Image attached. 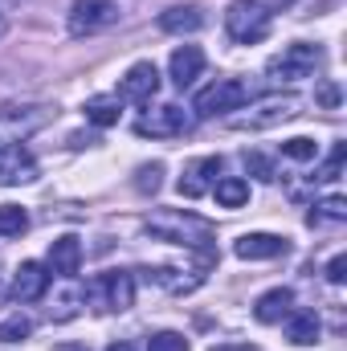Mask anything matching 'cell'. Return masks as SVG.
<instances>
[{
	"label": "cell",
	"instance_id": "1",
	"mask_svg": "<svg viewBox=\"0 0 347 351\" xmlns=\"http://www.w3.org/2000/svg\"><path fill=\"white\" fill-rule=\"evenodd\" d=\"M143 233L152 241H164V245H184V250H196V254H213V225L188 208H156L147 221H143Z\"/></svg>",
	"mask_w": 347,
	"mask_h": 351
},
{
	"label": "cell",
	"instance_id": "2",
	"mask_svg": "<svg viewBox=\"0 0 347 351\" xmlns=\"http://www.w3.org/2000/svg\"><path fill=\"white\" fill-rule=\"evenodd\" d=\"M294 114H298L294 94H265V98H254V102L237 106L233 114H225V123L233 131H265V127H278V123H286Z\"/></svg>",
	"mask_w": 347,
	"mask_h": 351
},
{
	"label": "cell",
	"instance_id": "3",
	"mask_svg": "<svg viewBox=\"0 0 347 351\" xmlns=\"http://www.w3.org/2000/svg\"><path fill=\"white\" fill-rule=\"evenodd\" d=\"M53 119H58V106H45V102L0 110V152H4V147H21L29 135H37V131L49 127Z\"/></svg>",
	"mask_w": 347,
	"mask_h": 351
},
{
	"label": "cell",
	"instance_id": "4",
	"mask_svg": "<svg viewBox=\"0 0 347 351\" xmlns=\"http://www.w3.org/2000/svg\"><path fill=\"white\" fill-rule=\"evenodd\" d=\"M225 33L237 45H258L270 33V8L261 0H233L225 8Z\"/></svg>",
	"mask_w": 347,
	"mask_h": 351
},
{
	"label": "cell",
	"instance_id": "5",
	"mask_svg": "<svg viewBox=\"0 0 347 351\" xmlns=\"http://www.w3.org/2000/svg\"><path fill=\"white\" fill-rule=\"evenodd\" d=\"M246 102H250V86H246V82H237V78H217L213 86H204L196 94L192 110H196V119H225V114H233V110L246 106Z\"/></svg>",
	"mask_w": 347,
	"mask_h": 351
},
{
	"label": "cell",
	"instance_id": "6",
	"mask_svg": "<svg viewBox=\"0 0 347 351\" xmlns=\"http://www.w3.org/2000/svg\"><path fill=\"white\" fill-rule=\"evenodd\" d=\"M86 298L98 311H131L135 306V278L127 269H106L86 286Z\"/></svg>",
	"mask_w": 347,
	"mask_h": 351
},
{
	"label": "cell",
	"instance_id": "7",
	"mask_svg": "<svg viewBox=\"0 0 347 351\" xmlns=\"http://www.w3.org/2000/svg\"><path fill=\"white\" fill-rule=\"evenodd\" d=\"M319 66H323V49L311 45V41H294V45H286L278 58H270L265 70H270L274 82H298V78H311Z\"/></svg>",
	"mask_w": 347,
	"mask_h": 351
},
{
	"label": "cell",
	"instance_id": "8",
	"mask_svg": "<svg viewBox=\"0 0 347 351\" xmlns=\"http://www.w3.org/2000/svg\"><path fill=\"white\" fill-rule=\"evenodd\" d=\"M115 21H119V4H110V0H74L66 25H70L74 37H94V33L110 29Z\"/></svg>",
	"mask_w": 347,
	"mask_h": 351
},
{
	"label": "cell",
	"instance_id": "9",
	"mask_svg": "<svg viewBox=\"0 0 347 351\" xmlns=\"http://www.w3.org/2000/svg\"><path fill=\"white\" fill-rule=\"evenodd\" d=\"M184 131H188V114H184V106H172V102L152 106L135 119V135H143V139H176Z\"/></svg>",
	"mask_w": 347,
	"mask_h": 351
},
{
	"label": "cell",
	"instance_id": "10",
	"mask_svg": "<svg viewBox=\"0 0 347 351\" xmlns=\"http://www.w3.org/2000/svg\"><path fill=\"white\" fill-rule=\"evenodd\" d=\"M160 94V70L156 62H135L123 78H119V102H139L147 106Z\"/></svg>",
	"mask_w": 347,
	"mask_h": 351
},
{
	"label": "cell",
	"instance_id": "11",
	"mask_svg": "<svg viewBox=\"0 0 347 351\" xmlns=\"http://www.w3.org/2000/svg\"><path fill=\"white\" fill-rule=\"evenodd\" d=\"M12 298L16 302H37V298H45V290H49V265L41 262H21L16 265V274H12Z\"/></svg>",
	"mask_w": 347,
	"mask_h": 351
},
{
	"label": "cell",
	"instance_id": "12",
	"mask_svg": "<svg viewBox=\"0 0 347 351\" xmlns=\"http://www.w3.org/2000/svg\"><path fill=\"white\" fill-rule=\"evenodd\" d=\"M286 250H290L286 237H274V233H241L233 241V254L241 262H270V258H282Z\"/></svg>",
	"mask_w": 347,
	"mask_h": 351
},
{
	"label": "cell",
	"instance_id": "13",
	"mask_svg": "<svg viewBox=\"0 0 347 351\" xmlns=\"http://www.w3.org/2000/svg\"><path fill=\"white\" fill-rule=\"evenodd\" d=\"M221 156H204V160H196V164H188L184 176H180V196H188V200H196V196H204L213 184H217V176H221Z\"/></svg>",
	"mask_w": 347,
	"mask_h": 351
},
{
	"label": "cell",
	"instance_id": "14",
	"mask_svg": "<svg viewBox=\"0 0 347 351\" xmlns=\"http://www.w3.org/2000/svg\"><path fill=\"white\" fill-rule=\"evenodd\" d=\"M37 180V160L25 147H4L0 152V188H21Z\"/></svg>",
	"mask_w": 347,
	"mask_h": 351
},
{
	"label": "cell",
	"instance_id": "15",
	"mask_svg": "<svg viewBox=\"0 0 347 351\" xmlns=\"http://www.w3.org/2000/svg\"><path fill=\"white\" fill-rule=\"evenodd\" d=\"M168 74H172V82L180 90H188L204 74V49L200 45H180L172 53V62H168Z\"/></svg>",
	"mask_w": 347,
	"mask_h": 351
},
{
	"label": "cell",
	"instance_id": "16",
	"mask_svg": "<svg viewBox=\"0 0 347 351\" xmlns=\"http://www.w3.org/2000/svg\"><path fill=\"white\" fill-rule=\"evenodd\" d=\"M290 311H294V290H290V286H274V290H265L258 302H254V319L265 323V327L282 323Z\"/></svg>",
	"mask_w": 347,
	"mask_h": 351
},
{
	"label": "cell",
	"instance_id": "17",
	"mask_svg": "<svg viewBox=\"0 0 347 351\" xmlns=\"http://www.w3.org/2000/svg\"><path fill=\"white\" fill-rule=\"evenodd\" d=\"M78 269H82V245H78V237H58L49 245V274L74 278Z\"/></svg>",
	"mask_w": 347,
	"mask_h": 351
},
{
	"label": "cell",
	"instance_id": "18",
	"mask_svg": "<svg viewBox=\"0 0 347 351\" xmlns=\"http://www.w3.org/2000/svg\"><path fill=\"white\" fill-rule=\"evenodd\" d=\"M319 331H323V323H319L315 311H290V315H286V339H290L294 348L319 343Z\"/></svg>",
	"mask_w": 347,
	"mask_h": 351
},
{
	"label": "cell",
	"instance_id": "19",
	"mask_svg": "<svg viewBox=\"0 0 347 351\" xmlns=\"http://www.w3.org/2000/svg\"><path fill=\"white\" fill-rule=\"evenodd\" d=\"M200 25H204V16H200L196 4H176V8H168L160 16V29L164 33H196Z\"/></svg>",
	"mask_w": 347,
	"mask_h": 351
},
{
	"label": "cell",
	"instance_id": "20",
	"mask_svg": "<svg viewBox=\"0 0 347 351\" xmlns=\"http://www.w3.org/2000/svg\"><path fill=\"white\" fill-rule=\"evenodd\" d=\"M213 192H217V204H221V208H241V204L250 200V180H241V176H221V180L213 184Z\"/></svg>",
	"mask_w": 347,
	"mask_h": 351
},
{
	"label": "cell",
	"instance_id": "21",
	"mask_svg": "<svg viewBox=\"0 0 347 351\" xmlns=\"http://www.w3.org/2000/svg\"><path fill=\"white\" fill-rule=\"evenodd\" d=\"M347 221V200L344 196H327L307 213V225H344Z\"/></svg>",
	"mask_w": 347,
	"mask_h": 351
},
{
	"label": "cell",
	"instance_id": "22",
	"mask_svg": "<svg viewBox=\"0 0 347 351\" xmlns=\"http://www.w3.org/2000/svg\"><path fill=\"white\" fill-rule=\"evenodd\" d=\"M82 110H86V119L94 123V127H115V123H119V114H123V110H119V98H110V94L90 98Z\"/></svg>",
	"mask_w": 347,
	"mask_h": 351
},
{
	"label": "cell",
	"instance_id": "23",
	"mask_svg": "<svg viewBox=\"0 0 347 351\" xmlns=\"http://www.w3.org/2000/svg\"><path fill=\"white\" fill-rule=\"evenodd\" d=\"M29 229V213L21 204H0V237H21Z\"/></svg>",
	"mask_w": 347,
	"mask_h": 351
},
{
	"label": "cell",
	"instance_id": "24",
	"mask_svg": "<svg viewBox=\"0 0 347 351\" xmlns=\"http://www.w3.org/2000/svg\"><path fill=\"white\" fill-rule=\"evenodd\" d=\"M282 156L286 160H298V164H311V160H319V143L307 139V135H294V139L282 143Z\"/></svg>",
	"mask_w": 347,
	"mask_h": 351
},
{
	"label": "cell",
	"instance_id": "25",
	"mask_svg": "<svg viewBox=\"0 0 347 351\" xmlns=\"http://www.w3.org/2000/svg\"><path fill=\"white\" fill-rule=\"evenodd\" d=\"M86 302V290H78V286H70L62 298H58V306H49V315L58 319V323H66V319H74L78 315V306Z\"/></svg>",
	"mask_w": 347,
	"mask_h": 351
},
{
	"label": "cell",
	"instance_id": "26",
	"mask_svg": "<svg viewBox=\"0 0 347 351\" xmlns=\"http://www.w3.org/2000/svg\"><path fill=\"white\" fill-rule=\"evenodd\" d=\"M29 335H33V319L29 315H12V319L0 323V343H21Z\"/></svg>",
	"mask_w": 347,
	"mask_h": 351
},
{
	"label": "cell",
	"instance_id": "27",
	"mask_svg": "<svg viewBox=\"0 0 347 351\" xmlns=\"http://www.w3.org/2000/svg\"><path fill=\"white\" fill-rule=\"evenodd\" d=\"M147 351H192V348H188V339L180 331H160V335L147 339Z\"/></svg>",
	"mask_w": 347,
	"mask_h": 351
},
{
	"label": "cell",
	"instance_id": "28",
	"mask_svg": "<svg viewBox=\"0 0 347 351\" xmlns=\"http://www.w3.org/2000/svg\"><path fill=\"white\" fill-rule=\"evenodd\" d=\"M160 176H164V164H143V168H139V180H135V188H139L143 196H147V192H160V184H164Z\"/></svg>",
	"mask_w": 347,
	"mask_h": 351
},
{
	"label": "cell",
	"instance_id": "29",
	"mask_svg": "<svg viewBox=\"0 0 347 351\" xmlns=\"http://www.w3.org/2000/svg\"><path fill=\"white\" fill-rule=\"evenodd\" d=\"M246 172L254 176V180H261V184H270V180H274V164L254 152V156H246Z\"/></svg>",
	"mask_w": 347,
	"mask_h": 351
},
{
	"label": "cell",
	"instance_id": "30",
	"mask_svg": "<svg viewBox=\"0 0 347 351\" xmlns=\"http://www.w3.org/2000/svg\"><path fill=\"white\" fill-rule=\"evenodd\" d=\"M344 156H347V143H335V152H331V160L319 168L315 180H339V168H344Z\"/></svg>",
	"mask_w": 347,
	"mask_h": 351
},
{
	"label": "cell",
	"instance_id": "31",
	"mask_svg": "<svg viewBox=\"0 0 347 351\" xmlns=\"http://www.w3.org/2000/svg\"><path fill=\"white\" fill-rule=\"evenodd\" d=\"M344 278H347V258H344V254H335V258L327 262V282H331V286H339Z\"/></svg>",
	"mask_w": 347,
	"mask_h": 351
},
{
	"label": "cell",
	"instance_id": "32",
	"mask_svg": "<svg viewBox=\"0 0 347 351\" xmlns=\"http://www.w3.org/2000/svg\"><path fill=\"white\" fill-rule=\"evenodd\" d=\"M315 98H319L323 106H339V86H335V82H323V86H319V94H315Z\"/></svg>",
	"mask_w": 347,
	"mask_h": 351
},
{
	"label": "cell",
	"instance_id": "33",
	"mask_svg": "<svg viewBox=\"0 0 347 351\" xmlns=\"http://www.w3.org/2000/svg\"><path fill=\"white\" fill-rule=\"evenodd\" d=\"M106 351H135V343H127V339H119V343H110Z\"/></svg>",
	"mask_w": 347,
	"mask_h": 351
},
{
	"label": "cell",
	"instance_id": "34",
	"mask_svg": "<svg viewBox=\"0 0 347 351\" xmlns=\"http://www.w3.org/2000/svg\"><path fill=\"white\" fill-rule=\"evenodd\" d=\"M0 302H4V282H0Z\"/></svg>",
	"mask_w": 347,
	"mask_h": 351
},
{
	"label": "cell",
	"instance_id": "35",
	"mask_svg": "<svg viewBox=\"0 0 347 351\" xmlns=\"http://www.w3.org/2000/svg\"><path fill=\"white\" fill-rule=\"evenodd\" d=\"M0 33H4V16H0Z\"/></svg>",
	"mask_w": 347,
	"mask_h": 351
}]
</instances>
